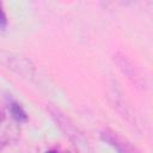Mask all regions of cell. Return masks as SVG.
Masks as SVG:
<instances>
[{"label": "cell", "instance_id": "cell-1", "mask_svg": "<svg viewBox=\"0 0 153 153\" xmlns=\"http://www.w3.org/2000/svg\"><path fill=\"white\" fill-rule=\"evenodd\" d=\"M19 135V122L12 116L8 105L0 104V145L16 140Z\"/></svg>", "mask_w": 153, "mask_h": 153}, {"label": "cell", "instance_id": "cell-2", "mask_svg": "<svg viewBox=\"0 0 153 153\" xmlns=\"http://www.w3.org/2000/svg\"><path fill=\"white\" fill-rule=\"evenodd\" d=\"M102 137L110 146H112L117 151V153H139L128 141H126L123 137H121L116 133L105 130L102 133Z\"/></svg>", "mask_w": 153, "mask_h": 153}, {"label": "cell", "instance_id": "cell-3", "mask_svg": "<svg viewBox=\"0 0 153 153\" xmlns=\"http://www.w3.org/2000/svg\"><path fill=\"white\" fill-rule=\"evenodd\" d=\"M8 109H10V111H11L12 116H13L19 123L26 121V114H25V111L23 110V108H22L18 103H16V102L8 103Z\"/></svg>", "mask_w": 153, "mask_h": 153}, {"label": "cell", "instance_id": "cell-4", "mask_svg": "<svg viewBox=\"0 0 153 153\" xmlns=\"http://www.w3.org/2000/svg\"><path fill=\"white\" fill-rule=\"evenodd\" d=\"M6 26H7V19H6V14L4 12V8H2V4L0 2V29L4 30Z\"/></svg>", "mask_w": 153, "mask_h": 153}, {"label": "cell", "instance_id": "cell-5", "mask_svg": "<svg viewBox=\"0 0 153 153\" xmlns=\"http://www.w3.org/2000/svg\"><path fill=\"white\" fill-rule=\"evenodd\" d=\"M47 153H56L55 151H49V152H47Z\"/></svg>", "mask_w": 153, "mask_h": 153}]
</instances>
